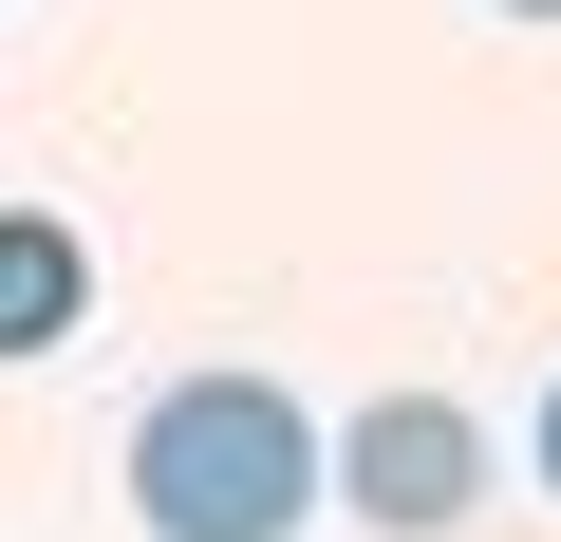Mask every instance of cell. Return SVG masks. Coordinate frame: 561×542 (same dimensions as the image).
Here are the masks:
<instances>
[{
    "label": "cell",
    "mask_w": 561,
    "mask_h": 542,
    "mask_svg": "<svg viewBox=\"0 0 561 542\" xmlns=\"http://www.w3.org/2000/svg\"><path fill=\"white\" fill-rule=\"evenodd\" d=\"M337 486H319V412L280 393V374H187L150 393L131 430V523L150 542H300Z\"/></svg>",
    "instance_id": "1"
},
{
    "label": "cell",
    "mask_w": 561,
    "mask_h": 542,
    "mask_svg": "<svg viewBox=\"0 0 561 542\" xmlns=\"http://www.w3.org/2000/svg\"><path fill=\"white\" fill-rule=\"evenodd\" d=\"M319 486H337L375 542H449V523L486 505V430H468V393H375V412L319 449Z\"/></svg>",
    "instance_id": "2"
},
{
    "label": "cell",
    "mask_w": 561,
    "mask_h": 542,
    "mask_svg": "<svg viewBox=\"0 0 561 542\" xmlns=\"http://www.w3.org/2000/svg\"><path fill=\"white\" fill-rule=\"evenodd\" d=\"M76 319H94V243L57 206H0V356H57Z\"/></svg>",
    "instance_id": "3"
},
{
    "label": "cell",
    "mask_w": 561,
    "mask_h": 542,
    "mask_svg": "<svg viewBox=\"0 0 561 542\" xmlns=\"http://www.w3.org/2000/svg\"><path fill=\"white\" fill-rule=\"evenodd\" d=\"M542 486H561V393H542Z\"/></svg>",
    "instance_id": "4"
},
{
    "label": "cell",
    "mask_w": 561,
    "mask_h": 542,
    "mask_svg": "<svg viewBox=\"0 0 561 542\" xmlns=\"http://www.w3.org/2000/svg\"><path fill=\"white\" fill-rule=\"evenodd\" d=\"M505 20H561V0H505Z\"/></svg>",
    "instance_id": "5"
}]
</instances>
